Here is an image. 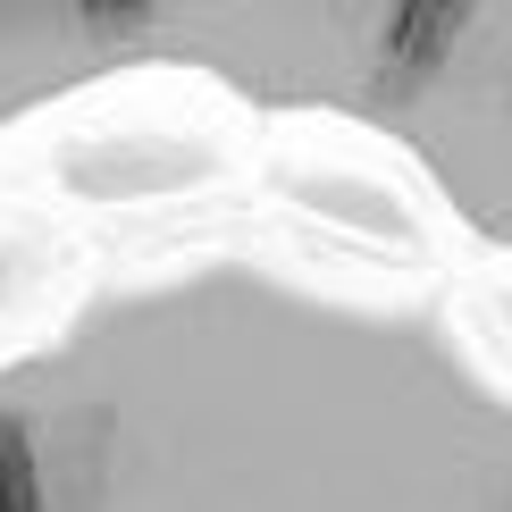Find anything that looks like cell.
<instances>
[{"instance_id":"7a4b0ae2","label":"cell","mask_w":512,"mask_h":512,"mask_svg":"<svg viewBox=\"0 0 512 512\" xmlns=\"http://www.w3.org/2000/svg\"><path fill=\"white\" fill-rule=\"evenodd\" d=\"M143 68L353 126L512 252V0H0V126Z\"/></svg>"},{"instance_id":"6da1fadb","label":"cell","mask_w":512,"mask_h":512,"mask_svg":"<svg viewBox=\"0 0 512 512\" xmlns=\"http://www.w3.org/2000/svg\"><path fill=\"white\" fill-rule=\"evenodd\" d=\"M0 512H512V387L437 311L194 261L0 361Z\"/></svg>"}]
</instances>
